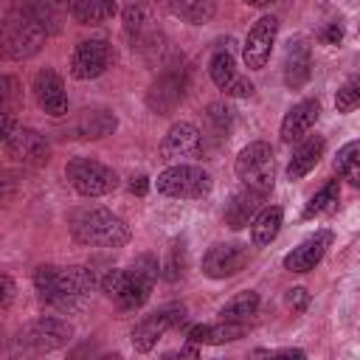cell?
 <instances>
[{"mask_svg":"<svg viewBox=\"0 0 360 360\" xmlns=\"http://www.w3.org/2000/svg\"><path fill=\"white\" fill-rule=\"evenodd\" d=\"M180 250H183V245H180V248L174 245V248H172V256H169V262H166V278H169V281H174V278L183 273V256L177 259Z\"/></svg>","mask_w":360,"mask_h":360,"instance_id":"cell-36","label":"cell"},{"mask_svg":"<svg viewBox=\"0 0 360 360\" xmlns=\"http://www.w3.org/2000/svg\"><path fill=\"white\" fill-rule=\"evenodd\" d=\"M20 101V84L14 76H3V112H14Z\"/></svg>","mask_w":360,"mask_h":360,"instance_id":"cell-34","label":"cell"},{"mask_svg":"<svg viewBox=\"0 0 360 360\" xmlns=\"http://www.w3.org/2000/svg\"><path fill=\"white\" fill-rule=\"evenodd\" d=\"M3 149L6 158L22 166H42L48 163V143L37 129L28 127H17L8 138H3Z\"/></svg>","mask_w":360,"mask_h":360,"instance_id":"cell-13","label":"cell"},{"mask_svg":"<svg viewBox=\"0 0 360 360\" xmlns=\"http://www.w3.org/2000/svg\"><path fill=\"white\" fill-rule=\"evenodd\" d=\"M205 118L211 121V127H214L217 135H228V129H231V124H233V110L225 107V104H208Z\"/></svg>","mask_w":360,"mask_h":360,"instance_id":"cell-32","label":"cell"},{"mask_svg":"<svg viewBox=\"0 0 360 360\" xmlns=\"http://www.w3.org/2000/svg\"><path fill=\"white\" fill-rule=\"evenodd\" d=\"M129 191H132V194H138V197H143V194L149 191V177H146V174L132 177V180H129Z\"/></svg>","mask_w":360,"mask_h":360,"instance_id":"cell-40","label":"cell"},{"mask_svg":"<svg viewBox=\"0 0 360 360\" xmlns=\"http://www.w3.org/2000/svg\"><path fill=\"white\" fill-rule=\"evenodd\" d=\"M262 200H264V194L250 191V188H245V191L233 194V197H231V202L225 205V225H228V228H233V231H239V228L250 225V222L256 219V214L262 211Z\"/></svg>","mask_w":360,"mask_h":360,"instance_id":"cell-22","label":"cell"},{"mask_svg":"<svg viewBox=\"0 0 360 360\" xmlns=\"http://www.w3.org/2000/svg\"><path fill=\"white\" fill-rule=\"evenodd\" d=\"M169 6V11L174 17H180L183 22H191V25H202L214 17L217 11V0H163Z\"/></svg>","mask_w":360,"mask_h":360,"instance_id":"cell-27","label":"cell"},{"mask_svg":"<svg viewBox=\"0 0 360 360\" xmlns=\"http://www.w3.org/2000/svg\"><path fill=\"white\" fill-rule=\"evenodd\" d=\"M259 309V295L253 290H245V292H236L222 309H219V318L222 321H236V323H245L256 315Z\"/></svg>","mask_w":360,"mask_h":360,"instance_id":"cell-30","label":"cell"},{"mask_svg":"<svg viewBox=\"0 0 360 360\" xmlns=\"http://www.w3.org/2000/svg\"><path fill=\"white\" fill-rule=\"evenodd\" d=\"M112 59V51H110V42L101 39V37H93V39H82L70 56V73L73 79L79 82H87V79H96L107 70Z\"/></svg>","mask_w":360,"mask_h":360,"instance_id":"cell-11","label":"cell"},{"mask_svg":"<svg viewBox=\"0 0 360 360\" xmlns=\"http://www.w3.org/2000/svg\"><path fill=\"white\" fill-rule=\"evenodd\" d=\"M96 276L90 267L84 264H68V267H56V264H42L34 270V290L37 295L56 307V309H76L82 307L84 295L93 290Z\"/></svg>","mask_w":360,"mask_h":360,"instance_id":"cell-1","label":"cell"},{"mask_svg":"<svg viewBox=\"0 0 360 360\" xmlns=\"http://www.w3.org/2000/svg\"><path fill=\"white\" fill-rule=\"evenodd\" d=\"M357 104H360V82H357V79H349V82L338 90L335 107H338V112H352Z\"/></svg>","mask_w":360,"mask_h":360,"instance_id":"cell-33","label":"cell"},{"mask_svg":"<svg viewBox=\"0 0 360 360\" xmlns=\"http://www.w3.org/2000/svg\"><path fill=\"white\" fill-rule=\"evenodd\" d=\"M158 194L174 197V200H197L211 191V174L191 163H172L166 172L155 180Z\"/></svg>","mask_w":360,"mask_h":360,"instance_id":"cell-6","label":"cell"},{"mask_svg":"<svg viewBox=\"0 0 360 360\" xmlns=\"http://www.w3.org/2000/svg\"><path fill=\"white\" fill-rule=\"evenodd\" d=\"M329 245H332V231H315L312 236H307L298 248H292L284 256V267L290 273H309L323 259V253L329 250Z\"/></svg>","mask_w":360,"mask_h":360,"instance_id":"cell-18","label":"cell"},{"mask_svg":"<svg viewBox=\"0 0 360 360\" xmlns=\"http://www.w3.org/2000/svg\"><path fill=\"white\" fill-rule=\"evenodd\" d=\"M45 28L20 6H11L3 17V56L6 59H31L45 42Z\"/></svg>","mask_w":360,"mask_h":360,"instance_id":"cell-4","label":"cell"},{"mask_svg":"<svg viewBox=\"0 0 360 360\" xmlns=\"http://www.w3.org/2000/svg\"><path fill=\"white\" fill-rule=\"evenodd\" d=\"M14 6L28 11L48 34H56L62 28L65 14H70V0H14Z\"/></svg>","mask_w":360,"mask_h":360,"instance_id":"cell-21","label":"cell"},{"mask_svg":"<svg viewBox=\"0 0 360 360\" xmlns=\"http://www.w3.org/2000/svg\"><path fill=\"white\" fill-rule=\"evenodd\" d=\"M208 73L214 79V84L225 93V96H236V98H248L253 93V84L250 79L239 76L236 73V62H233V53L231 48H217L208 59Z\"/></svg>","mask_w":360,"mask_h":360,"instance_id":"cell-14","label":"cell"},{"mask_svg":"<svg viewBox=\"0 0 360 360\" xmlns=\"http://www.w3.org/2000/svg\"><path fill=\"white\" fill-rule=\"evenodd\" d=\"M321 39H323L326 45H338V42L343 39V28H340L338 22H329V25L321 31Z\"/></svg>","mask_w":360,"mask_h":360,"instance_id":"cell-37","label":"cell"},{"mask_svg":"<svg viewBox=\"0 0 360 360\" xmlns=\"http://www.w3.org/2000/svg\"><path fill=\"white\" fill-rule=\"evenodd\" d=\"M68 8H70V17L76 22H82V25L104 22V20H110L118 11L115 0H70Z\"/></svg>","mask_w":360,"mask_h":360,"instance_id":"cell-26","label":"cell"},{"mask_svg":"<svg viewBox=\"0 0 360 360\" xmlns=\"http://www.w3.org/2000/svg\"><path fill=\"white\" fill-rule=\"evenodd\" d=\"M186 96V73L183 70H166L160 73L149 93H146V104L158 112V115H169Z\"/></svg>","mask_w":360,"mask_h":360,"instance_id":"cell-15","label":"cell"},{"mask_svg":"<svg viewBox=\"0 0 360 360\" xmlns=\"http://www.w3.org/2000/svg\"><path fill=\"white\" fill-rule=\"evenodd\" d=\"M323 138H309V141H304L295 152H292V158H290V163H287V177L290 180H301L304 174H309L315 166H318V160H321V155H323Z\"/></svg>","mask_w":360,"mask_h":360,"instance_id":"cell-24","label":"cell"},{"mask_svg":"<svg viewBox=\"0 0 360 360\" xmlns=\"http://www.w3.org/2000/svg\"><path fill=\"white\" fill-rule=\"evenodd\" d=\"M155 278H158V259L143 253L132 262V267L110 270L101 278V290L107 298H112L118 304V309L132 312V309H141L146 304V298L155 287Z\"/></svg>","mask_w":360,"mask_h":360,"instance_id":"cell-2","label":"cell"},{"mask_svg":"<svg viewBox=\"0 0 360 360\" xmlns=\"http://www.w3.org/2000/svg\"><path fill=\"white\" fill-rule=\"evenodd\" d=\"M70 338H73V326L68 321L42 315L20 332V346H28L31 352H53V349L68 346Z\"/></svg>","mask_w":360,"mask_h":360,"instance_id":"cell-8","label":"cell"},{"mask_svg":"<svg viewBox=\"0 0 360 360\" xmlns=\"http://www.w3.org/2000/svg\"><path fill=\"white\" fill-rule=\"evenodd\" d=\"M245 3H250V6H270L273 0H245Z\"/></svg>","mask_w":360,"mask_h":360,"instance_id":"cell-41","label":"cell"},{"mask_svg":"<svg viewBox=\"0 0 360 360\" xmlns=\"http://www.w3.org/2000/svg\"><path fill=\"white\" fill-rule=\"evenodd\" d=\"M245 262H248V248L245 245H236V242L214 245L202 256V273L208 278H231L245 267Z\"/></svg>","mask_w":360,"mask_h":360,"instance_id":"cell-16","label":"cell"},{"mask_svg":"<svg viewBox=\"0 0 360 360\" xmlns=\"http://www.w3.org/2000/svg\"><path fill=\"white\" fill-rule=\"evenodd\" d=\"M242 323L236 321H222L217 326H208V323H197L186 332V340L188 343H211V346H219V343H231L242 335Z\"/></svg>","mask_w":360,"mask_h":360,"instance_id":"cell-25","label":"cell"},{"mask_svg":"<svg viewBox=\"0 0 360 360\" xmlns=\"http://www.w3.org/2000/svg\"><path fill=\"white\" fill-rule=\"evenodd\" d=\"M276 31H278V20L264 14L253 22V28L248 31L245 37V45H242V59L250 70H262L270 59V51H273V42H276Z\"/></svg>","mask_w":360,"mask_h":360,"instance_id":"cell-12","label":"cell"},{"mask_svg":"<svg viewBox=\"0 0 360 360\" xmlns=\"http://www.w3.org/2000/svg\"><path fill=\"white\" fill-rule=\"evenodd\" d=\"M253 354H267V357H307L304 349H278V352H267V349H256Z\"/></svg>","mask_w":360,"mask_h":360,"instance_id":"cell-39","label":"cell"},{"mask_svg":"<svg viewBox=\"0 0 360 360\" xmlns=\"http://www.w3.org/2000/svg\"><path fill=\"white\" fill-rule=\"evenodd\" d=\"M281 219H284V214H281V208L278 205H270V208H262L259 214H256V219L250 222V236H253V245H270L276 236H278V231H281Z\"/></svg>","mask_w":360,"mask_h":360,"instance_id":"cell-28","label":"cell"},{"mask_svg":"<svg viewBox=\"0 0 360 360\" xmlns=\"http://www.w3.org/2000/svg\"><path fill=\"white\" fill-rule=\"evenodd\" d=\"M233 172H236V177L242 180L245 188L259 191V194H267V191L273 188V180H276V158H273L270 143H264V141L248 143V146L236 155Z\"/></svg>","mask_w":360,"mask_h":360,"instance_id":"cell-5","label":"cell"},{"mask_svg":"<svg viewBox=\"0 0 360 360\" xmlns=\"http://www.w3.org/2000/svg\"><path fill=\"white\" fill-rule=\"evenodd\" d=\"M34 98L48 115H53V118L68 115V93H65V84L56 70L45 68L34 76Z\"/></svg>","mask_w":360,"mask_h":360,"instance_id":"cell-17","label":"cell"},{"mask_svg":"<svg viewBox=\"0 0 360 360\" xmlns=\"http://www.w3.org/2000/svg\"><path fill=\"white\" fill-rule=\"evenodd\" d=\"M115 115L110 110H82V115L73 124V138H104L115 129Z\"/></svg>","mask_w":360,"mask_h":360,"instance_id":"cell-23","label":"cell"},{"mask_svg":"<svg viewBox=\"0 0 360 360\" xmlns=\"http://www.w3.org/2000/svg\"><path fill=\"white\" fill-rule=\"evenodd\" d=\"M287 304H290L295 312H304L307 304H309V292H307L304 287H292V290L287 292Z\"/></svg>","mask_w":360,"mask_h":360,"instance_id":"cell-35","label":"cell"},{"mask_svg":"<svg viewBox=\"0 0 360 360\" xmlns=\"http://www.w3.org/2000/svg\"><path fill=\"white\" fill-rule=\"evenodd\" d=\"M65 177L82 197H101L118 186L115 172L110 166L93 160V158H73L65 166Z\"/></svg>","mask_w":360,"mask_h":360,"instance_id":"cell-7","label":"cell"},{"mask_svg":"<svg viewBox=\"0 0 360 360\" xmlns=\"http://www.w3.org/2000/svg\"><path fill=\"white\" fill-rule=\"evenodd\" d=\"M338 197H340L338 180H329V183H323V188H321L318 194H312V200L304 205V219H312V217H318V214L329 211V208L338 202Z\"/></svg>","mask_w":360,"mask_h":360,"instance_id":"cell-31","label":"cell"},{"mask_svg":"<svg viewBox=\"0 0 360 360\" xmlns=\"http://www.w3.org/2000/svg\"><path fill=\"white\" fill-rule=\"evenodd\" d=\"M200 152H202V132L188 121L172 124L160 141V160L166 163H186Z\"/></svg>","mask_w":360,"mask_h":360,"instance_id":"cell-10","label":"cell"},{"mask_svg":"<svg viewBox=\"0 0 360 360\" xmlns=\"http://www.w3.org/2000/svg\"><path fill=\"white\" fill-rule=\"evenodd\" d=\"M11 301H14V281H11V276H3V304H0V309L8 312Z\"/></svg>","mask_w":360,"mask_h":360,"instance_id":"cell-38","label":"cell"},{"mask_svg":"<svg viewBox=\"0 0 360 360\" xmlns=\"http://www.w3.org/2000/svg\"><path fill=\"white\" fill-rule=\"evenodd\" d=\"M183 315H186V309H183V307H177V304L163 307V309H158V312L146 315V318L132 329V335H129L132 349H135V352H141V354L152 352V349L158 346V340H160L172 326H177V323L183 321Z\"/></svg>","mask_w":360,"mask_h":360,"instance_id":"cell-9","label":"cell"},{"mask_svg":"<svg viewBox=\"0 0 360 360\" xmlns=\"http://www.w3.org/2000/svg\"><path fill=\"white\" fill-rule=\"evenodd\" d=\"M318 112H321L318 98H307V101H298L295 107H290L284 121H281V141L292 143L301 135H307L312 129V124L318 121Z\"/></svg>","mask_w":360,"mask_h":360,"instance_id":"cell-20","label":"cell"},{"mask_svg":"<svg viewBox=\"0 0 360 360\" xmlns=\"http://www.w3.org/2000/svg\"><path fill=\"white\" fill-rule=\"evenodd\" d=\"M68 228L79 245H90V248H121L129 242L127 222L118 214L98 208V205L73 211Z\"/></svg>","mask_w":360,"mask_h":360,"instance_id":"cell-3","label":"cell"},{"mask_svg":"<svg viewBox=\"0 0 360 360\" xmlns=\"http://www.w3.org/2000/svg\"><path fill=\"white\" fill-rule=\"evenodd\" d=\"M312 76V51L307 39H290L284 51V84L290 90H301Z\"/></svg>","mask_w":360,"mask_h":360,"instance_id":"cell-19","label":"cell"},{"mask_svg":"<svg viewBox=\"0 0 360 360\" xmlns=\"http://www.w3.org/2000/svg\"><path fill=\"white\" fill-rule=\"evenodd\" d=\"M335 172L352 183L354 188H360V141H349L338 149L335 155Z\"/></svg>","mask_w":360,"mask_h":360,"instance_id":"cell-29","label":"cell"}]
</instances>
